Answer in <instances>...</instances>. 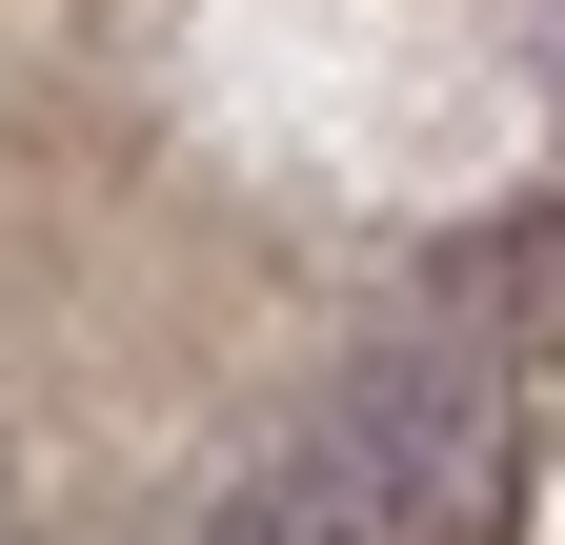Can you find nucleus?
I'll list each match as a JSON object with an SVG mask.
<instances>
[{
  "instance_id": "2",
  "label": "nucleus",
  "mask_w": 565,
  "mask_h": 545,
  "mask_svg": "<svg viewBox=\"0 0 565 545\" xmlns=\"http://www.w3.org/2000/svg\"><path fill=\"white\" fill-rule=\"evenodd\" d=\"M182 545H364V525H343V505L303 485V464H282V445H263V464H223V485H202V505H182Z\"/></svg>"
},
{
  "instance_id": "1",
  "label": "nucleus",
  "mask_w": 565,
  "mask_h": 545,
  "mask_svg": "<svg viewBox=\"0 0 565 545\" xmlns=\"http://www.w3.org/2000/svg\"><path fill=\"white\" fill-rule=\"evenodd\" d=\"M282 464H303L364 545H445V525H484V485H505V404H484L465 344H343L323 404L282 425Z\"/></svg>"
}]
</instances>
